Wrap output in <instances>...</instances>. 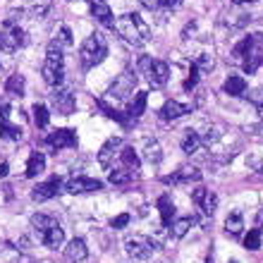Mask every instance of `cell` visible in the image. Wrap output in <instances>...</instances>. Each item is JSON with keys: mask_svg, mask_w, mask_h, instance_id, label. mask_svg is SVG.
Here are the masks:
<instances>
[{"mask_svg": "<svg viewBox=\"0 0 263 263\" xmlns=\"http://www.w3.org/2000/svg\"><path fill=\"white\" fill-rule=\"evenodd\" d=\"M0 163H3V158H0Z\"/></svg>", "mask_w": 263, "mask_h": 263, "instance_id": "681fc988", "label": "cell"}, {"mask_svg": "<svg viewBox=\"0 0 263 263\" xmlns=\"http://www.w3.org/2000/svg\"><path fill=\"white\" fill-rule=\"evenodd\" d=\"M10 112H12V108L7 103V98H0V122H7V120H10Z\"/></svg>", "mask_w": 263, "mask_h": 263, "instance_id": "7bdbcfd3", "label": "cell"}, {"mask_svg": "<svg viewBox=\"0 0 263 263\" xmlns=\"http://www.w3.org/2000/svg\"><path fill=\"white\" fill-rule=\"evenodd\" d=\"M50 225H55V220L50 218V215H46V213H36V215H31V228L39 232V235H43L46 230L50 228Z\"/></svg>", "mask_w": 263, "mask_h": 263, "instance_id": "836d02e7", "label": "cell"}, {"mask_svg": "<svg viewBox=\"0 0 263 263\" xmlns=\"http://www.w3.org/2000/svg\"><path fill=\"white\" fill-rule=\"evenodd\" d=\"M158 211H160V225L163 228H170V222L175 218V203L170 199V194H163L158 199Z\"/></svg>", "mask_w": 263, "mask_h": 263, "instance_id": "ac0fdd59", "label": "cell"}, {"mask_svg": "<svg viewBox=\"0 0 263 263\" xmlns=\"http://www.w3.org/2000/svg\"><path fill=\"white\" fill-rule=\"evenodd\" d=\"M129 220H132L129 213H120V215H115V218L110 220V228L122 230V228H127V225H129Z\"/></svg>", "mask_w": 263, "mask_h": 263, "instance_id": "b9f144b4", "label": "cell"}, {"mask_svg": "<svg viewBox=\"0 0 263 263\" xmlns=\"http://www.w3.org/2000/svg\"><path fill=\"white\" fill-rule=\"evenodd\" d=\"M146 101H148V93H146V91H139L137 96H134V101L129 103V108H127V115H129L132 120L141 118V112H144V108H146Z\"/></svg>", "mask_w": 263, "mask_h": 263, "instance_id": "83f0119b", "label": "cell"}, {"mask_svg": "<svg viewBox=\"0 0 263 263\" xmlns=\"http://www.w3.org/2000/svg\"><path fill=\"white\" fill-rule=\"evenodd\" d=\"M139 3H141L146 10H158L160 7V0H139Z\"/></svg>", "mask_w": 263, "mask_h": 263, "instance_id": "ee69618b", "label": "cell"}, {"mask_svg": "<svg viewBox=\"0 0 263 263\" xmlns=\"http://www.w3.org/2000/svg\"><path fill=\"white\" fill-rule=\"evenodd\" d=\"M194 65L201 69V72H211L215 63H213V55H211V53H199V55L194 58Z\"/></svg>", "mask_w": 263, "mask_h": 263, "instance_id": "74e56055", "label": "cell"}, {"mask_svg": "<svg viewBox=\"0 0 263 263\" xmlns=\"http://www.w3.org/2000/svg\"><path fill=\"white\" fill-rule=\"evenodd\" d=\"M96 3H105V0H96Z\"/></svg>", "mask_w": 263, "mask_h": 263, "instance_id": "c3c4849f", "label": "cell"}, {"mask_svg": "<svg viewBox=\"0 0 263 263\" xmlns=\"http://www.w3.org/2000/svg\"><path fill=\"white\" fill-rule=\"evenodd\" d=\"M27 46V31L20 27L17 17H7L3 24H0V50L5 53H14Z\"/></svg>", "mask_w": 263, "mask_h": 263, "instance_id": "3957f363", "label": "cell"}, {"mask_svg": "<svg viewBox=\"0 0 263 263\" xmlns=\"http://www.w3.org/2000/svg\"><path fill=\"white\" fill-rule=\"evenodd\" d=\"M41 242L43 247H48V249H58V247H63L65 244V230L60 228V225H50L46 232L41 235Z\"/></svg>", "mask_w": 263, "mask_h": 263, "instance_id": "e0dca14e", "label": "cell"}, {"mask_svg": "<svg viewBox=\"0 0 263 263\" xmlns=\"http://www.w3.org/2000/svg\"><path fill=\"white\" fill-rule=\"evenodd\" d=\"M55 41L60 43V46H65V48H67V46H72V43H74V41H72V29L63 24V27H60V31H58V39H55Z\"/></svg>", "mask_w": 263, "mask_h": 263, "instance_id": "ab89813d", "label": "cell"}, {"mask_svg": "<svg viewBox=\"0 0 263 263\" xmlns=\"http://www.w3.org/2000/svg\"><path fill=\"white\" fill-rule=\"evenodd\" d=\"M108 55V41H105L103 34H91L86 41L82 43V48H79V63H82L84 69H91L101 65Z\"/></svg>", "mask_w": 263, "mask_h": 263, "instance_id": "7a4b0ae2", "label": "cell"}, {"mask_svg": "<svg viewBox=\"0 0 263 263\" xmlns=\"http://www.w3.org/2000/svg\"><path fill=\"white\" fill-rule=\"evenodd\" d=\"M222 89H225L228 96H235V98L244 96V93H247V79L239 74H230L228 79H225V86H222Z\"/></svg>", "mask_w": 263, "mask_h": 263, "instance_id": "ffe728a7", "label": "cell"}, {"mask_svg": "<svg viewBox=\"0 0 263 263\" xmlns=\"http://www.w3.org/2000/svg\"><path fill=\"white\" fill-rule=\"evenodd\" d=\"M254 48H256V46H254V41H251V34H249L247 39H242V41H239L235 48H232V60H244V58L249 55Z\"/></svg>", "mask_w": 263, "mask_h": 263, "instance_id": "d6a6232c", "label": "cell"}, {"mask_svg": "<svg viewBox=\"0 0 263 263\" xmlns=\"http://www.w3.org/2000/svg\"><path fill=\"white\" fill-rule=\"evenodd\" d=\"M187 112H192V105L187 103H180V101H167L163 108H160V120H165V122H173V120H180L184 118Z\"/></svg>", "mask_w": 263, "mask_h": 263, "instance_id": "9a60e30c", "label": "cell"}, {"mask_svg": "<svg viewBox=\"0 0 263 263\" xmlns=\"http://www.w3.org/2000/svg\"><path fill=\"white\" fill-rule=\"evenodd\" d=\"M199 77H201V69L196 67L194 63H192V69H189V77L184 79V84H182V86H184V91H192V89H194L196 84H199Z\"/></svg>", "mask_w": 263, "mask_h": 263, "instance_id": "f35d334b", "label": "cell"}, {"mask_svg": "<svg viewBox=\"0 0 263 263\" xmlns=\"http://www.w3.org/2000/svg\"><path fill=\"white\" fill-rule=\"evenodd\" d=\"M65 189L63 180L58 177V175H53L50 180L41 182L39 187H34V192H31V199L34 201H48V199H55V196H60V192Z\"/></svg>", "mask_w": 263, "mask_h": 263, "instance_id": "30bf717a", "label": "cell"}, {"mask_svg": "<svg viewBox=\"0 0 263 263\" xmlns=\"http://www.w3.org/2000/svg\"><path fill=\"white\" fill-rule=\"evenodd\" d=\"M261 242H263V235H261V230H249V235L244 237V247L249 251H258L261 249Z\"/></svg>", "mask_w": 263, "mask_h": 263, "instance_id": "8d00e7d4", "label": "cell"}, {"mask_svg": "<svg viewBox=\"0 0 263 263\" xmlns=\"http://www.w3.org/2000/svg\"><path fill=\"white\" fill-rule=\"evenodd\" d=\"M192 201L201 208V213L203 215H213L215 208H218V196H215L211 189H206V187L194 189V192H192Z\"/></svg>", "mask_w": 263, "mask_h": 263, "instance_id": "7c38bea8", "label": "cell"}, {"mask_svg": "<svg viewBox=\"0 0 263 263\" xmlns=\"http://www.w3.org/2000/svg\"><path fill=\"white\" fill-rule=\"evenodd\" d=\"M112 29H115L127 43H132V46H144V43H148V39H151V29H148V24H146L137 12L118 17L115 24H112Z\"/></svg>", "mask_w": 263, "mask_h": 263, "instance_id": "6da1fadb", "label": "cell"}, {"mask_svg": "<svg viewBox=\"0 0 263 263\" xmlns=\"http://www.w3.org/2000/svg\"><path fill=\"white\" fill-rule=\"evenodd\" d=\"M196 222V218H180V220H175V222H170V235L175 237V239H182V237L187 235L189 230H192V225Z\"/></svg>", "mask_w": 263, "mask_h": 263, "instance_id": "4316f807", "label": "cell"}, {"mask_svg": "<svg viewBox=\"0 0 263 263\" xmlns=\"http://www.w3.org/2000/svg\"><path fill=\"white\" fill-rule=\"evenodd\" d=\"M120 163H122V167H129L134 173H137L139 165H141V160H139L137 151H134L132 146H122V148H120Z\"/></svg>", "mask_w": 263, "mask_h": 263, "instance_id": "d4e9b609", "label": "cell"}, {"mask_svg": "<svg viewBox=\"0 0 263 263\" xmlns=\"http://www.w3.org/2000/svg\"><path fill=\"white\" fill-rule=\"evenodd\" d=\"M235 5H247V3H258V0H232Z\"/></svg>", "mask_w": 263, "mask_h": 263, "instance_id": "7dc6e473", "label": "cell"}, {"mask_svg": "<svg viewBox=\"0 0 263 263\" xmlns=\"http://www.w3.org/2000/svg\"><path fill=\"white\" fill-rule=\"evenodd\" d=\"M22 134H24V132H22L20 125H12L10 120H7V122H0V137L7 139V141H20Z\"/></svg>", "mask_w": 263, "mask_h": 263, "instance_id": "1f68e13d", "label": "cell"}, {"mask_svg": "<svg viewBox=\"0 0 263 263\" xmlns=\"http://www.w3.org/2000/svg\"><path fill=\"white\" fill-rule=\"evenodd\" d=\"M247 98L256 105V110L263 115V91L261 89H254V91H249V93H247Z\"/></svg>", "mask_w": 263, "mask_h": 263, "instance_id": "60d3db41", "label": "cell"}, {"mask_svg": "<svg viewBox=\"0 0 263 263\" xmlns=\"http://www.w3.org/2000/svg\"><path fill=\"white\" fill-rule=\"evenodd\" d=\"M225 230H228L230 235H242L244 230V220H242V213H230L228 220H225Z\"/></svg>", "mask_w": 263, "mask_h": 263, "instance_id": "e575fe53", "label": "cell"}, {"mask_svg": "<svg viewBox=\"0 0 263 263\" xmlns=\"http://www.w3.org/2000/svg\"><path fill=\"white\" fill-rule=\"evenodd\" d=\"M201 144H203V139L199 137V132L184 129V137H182V151L187 153V156H194V153L201 148Z\"/></svg>", "mask_w": 263, "mask_h": 263, "instance_id": "7402d4cb", "label": "cell"}, {"mask_svg": "<svg viewBox=\"0 0 263 263\" xmlns=\"http://www.w3.org/2000/svg\"><path fill=\"white\" fill-rule=\"evenodd\" d=\"M137 89V74L132 69H125L122 74L112 82V86L108 89V98H115V101H127V98L134 93Z\"/></svg>", "mask_w": 263, "mask_h": 263, "instance_id": "5b68a950", "label": "cell"}, {"mask_svg": "<svg viewBox=\"0 0 263 263\" xmlns=\"http://www.w3.org/2000/svg\"><path fill=\"white\" fill-rule=\"evenodd\" d=\"M98 108H101V110L105 112V115H108V118L110 120H115V122H120V125L125 127V129H129L132 125H134V122H137V120H132L129 115H127V112H120V110H115V108H112V105H108L105 103V101H98Z\"/></svg>", "mask_w": 263, "mask_h": 263, "instance_id": "44dd1931", "label": "cell"}, {"mask_svg": "<svg viewBox=\"0 0 263 263\" xmlns=\"http://www.w3.org/2000/svg\"><path fill=\"white\" fill-rule=\"evenodd\" d=\"M50 105H53L60 115H72L77 108V98H74V93H72V89H60V86H58V89L50 93Z\"/></svg>", "mask_w": 263, "mask_h": 263, "instance_id": "52a82bcc", "label": "cell"}, {"mask_svg": "<svg viewBox=\"0 0 263 263\" xmlns=\"http://www.w3.org/2000/svg\"><path fill=\"white\" fill-rule=\"evenodd\" d=\"M139 69L146 74V79H148V84H151L153 89L165 86L167 79H170V67H167V63L153 60V58H148V55L139 58Z\"/></svg>", "mask_w": 263, "mask_h": 263, "instance_id": "277c9868", "label": "cell"}, {"mask_svg": "<svg viewBox=\"0 0 263 263\" xmlns=\"http://www.w3.org/2000/svg\"><path fill=\"white\" fill-rule=\"evenodd\" d=\"M134 177H137V173L134 170H129V167H115V170H110V184H129V182H134Z\"/></svg>", "mask_w": 263, "mask_h": 263, "instance_id": "484cf974", "label": "cell"}, {"mask_svg": "<svg viewBox=\"0 0 263 263\" xmlns=\"http://www.w3.org/2000/svg\"><path fill=\"white\" fill-rule=\"evenodd\" d=\"M120 148H122V139L120 137H112L108 139L103 146H101V151H98V163L103 167H110L112 165V158L120 156Z\"/></svg>", "mask_w": 263, "mask_h": 263, "instance_id": "5bb4252c", "label": "cell"}, {"mask_svg": "<svg viewBox=\"0 0 263 263\" xmlns=\"http://www.w3.org/2000/svg\"><path fill=\"white\" fill-rule=\"evenodd\" d=\"M24 86H27L24 77L12 74V77H7V82H5V93L7 96H12V98H22L24 96Z\"/></svg>", "mask_w": 263, "mask_h": 263, "instance_id": "cb8c5ba5", "label": "cell"}, {"mask_svg": "<svg viewBox=\"0 0 263 263\" xmlns=\"http://www.w3.org/2000/svg\"><path fill=\"white\" fill-rule=\"evenodd\" d=\"M46 170V156H43L41 151H31V156H29L27 160V177L31 180V177H39V175Z\"/></svg>", "mask_w": 263, "mask_h": 263, "instance_id": "d6986e66", "label": "cell"}, {"mask_svg": "<svg viewBox=\"0 0 263 263\" xmlns=\"http://www.w3.org/2000/svg\"><path fill=\"white\" fill-rule=\"evenodd\" d=\"M86 256H89V249H86V242H84L82 237H74V239L65 247V258H67V261L82 263Z\"/></svg>", "mask_w": 263, "mask_h": 263, "instance_id": "2e32d148", "label": "cell"}, {"mask_svg": "<svg viewBox=\"0 0 263 263\" xmlns=\"http://www.w3.org/2000/svg\"><path fill=\"white\" fill-rule=\"evenodd\" d=\"M201 177H203V173H201L199 167H192V165H184L180 167L175 175H170V177H165V184H189V182H199Z\"/></svg>", "mask_w": 263, "mask_h": 263, "instance_id": "4fadbf2b", "label": "cell"}, {"mask_svg": "<svg viewBox=\"0 0 263 263\" xmlns=\"http://www.w3.org/2000/svg\"><path fill=\"white\" fill-rule=\"evenodd\" d=\"M31 112H34V125L36 127H41V129H43V127H48L50 112H48V108H46V105H43V103H36Z\"/></svg>", "mask_w": 263, "mask_h": 263, "instance_id": "d590c367", "label": "cell"}, {"mask_svg": "<svg viewBox=\"0 0 263 263\" xmlns=\"http://www.w3.org/2000/svg\"><path fill=\"white\" fill-rule=\"evenodd\" d=\"M261 65H263V48H254L249 55L244 58V72L247 74H254Z\"/></svg>", "mask_w": 263, "mask_h": 263, "instance_id": "f1b7e54d", "label": "cell"}, {"mask_svg": "<svg viewBox=\"0 0 263 263\" xmlns=\"http://www.w3.org/2000/svg\"><path fill=\"white\" fill-rule=\"evenodd\" d=\"M48 10H50V0H27V12L31 17H36V20L46 17Z\"/></svg>", "mask_w": 263, "mask_h": 263, "instance_id": "f546056e", "label": "cell"}, {"mask_svg": "<svg viewBox=\"0 0 263 263\" xmlns=\"http://www.w3.org/2000/svg\"><path fill=\"white\" fill-rule=\"evenodd\" d=\"M98 189H103V182L93 180V177H82V175L69 177L65 182V192H69V194H91V192H98Z\"/></svg>", "mask_w": 263, "mask_h": 263, "instance_id": "9c48e42d", "label": "cell"}, {"mask_svg": "<svg viewBox=\"0 0 263 263\" xmlns=\"http://www.w3.org/2000/svg\"><path fill=\"white\" fill-rule=\"evenodd\" d=\"M46 146L53 151H63V148H77V132L74 129H55L46 137Z\"/></svg>", "mask_w": 263, "mask_h": 263, "instance_id": "ba28073f", "label": "cell"}, {"mask_svg": "<svg viewBox=\"0 0 263 263\" xmlns=\"http://www.w3.org/2000/svg\"><path fill=\"white\" fill-rule=\"evenodd\" d=\"M144 158L148 160V163H153V165H158L160 160H163V151H160V144L158 141H146V146H144Z\"/></svg>", "mask_w": 263, "mask_h": 263, "instance_id": "4dcf8cb0", "label": "cell"}, {"mask_svg": "<svg viewBox=\"0 0 263 263\" xmlns=\"http://www.w3.org/2000/svg\"><path fill=\"white\" fill-rule=\"evenodd\" d=\"M125 249H127V254H129L134 261H146V258L153 256V251L158 249V247H156V242L148 239V237L134 235V237H129V239L125 242Z\"/></svg>", "mask_w": 263, "mask_h": 263, "instance_id": "8992f818", "label": "cell"}, {"mask_svg": "<svg viewBox=\"0 0 263 263\" xmlns=\"http://www.w3.org/2000/svg\"><path fill=\"white\" fill-rule=\"evenodd\" d=\"M7 173H10V165H7V160H3L0 163V177H7Z\"/></svg>", "mask_w": 263, "mask_h": 263, "instance_id": "bcb514c9", "label": "cell"}, {"mask_svg": "<svg viewBox=\"0 0 263 263\" xmlns=\"http://www.w3.org/2000/svg\"><path fill=\"white\" fill-rule=\"evenodd\" d=\"M41 74H43V82L48 86H60L65 82V60H50L46 58V63L41 67Z\"/></svg>", "mask_w": 263, "mask_h": 263, "instance_id": "8fae6325", "label": "cell"}, {"mask_svg": "<svg viewBox=\"0 0 263 263\" xmlns=\"http://www.w3.org/2000/svg\"><path fill=\"white\" fill-rule=\"evenodd\" d=\"M160 5H165L167 10H175V7L182 5V0H160Z\"/></svg>", "mask_w": 263, "mask_h": 263, "instance_id": "f6af8a7d", "label": "cell"}, {"mask_svg": "<svg viewBox=\"0 0 263 263\" xmlns=\"http://www.w3.org/2000/svg\"><path fill=\"white\" fill-rule=\"evenodd\" d=\"M0 69H3V65H0Z\"/></svg>", "mask_w": 263, "mask_h": 263, "instance_id": "f907efd6", "label": "cell"}, {"mask_svg": "<svg viewBox=\"0 0 263 263\" xmlns=\"http://www.w3.org/2000/svg\"><path fill=\"white\" fill-rule=\"evenodd\" d=\"M91 14H93V17H96L103 27H112V24H115L110 7L105 5V3H96V0H91Z\"/></svg>", "mask_w": 263, "mask_h": 263, "instance_id": "603a6c76", "label": "cell"}]
</instances>
